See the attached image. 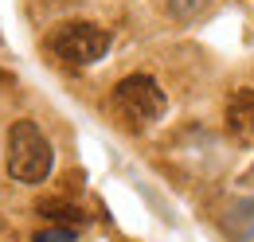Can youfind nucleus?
Listing matches in <instances>:
<instances>
[{
	"mask_svg": "<svg viewBox=\"0 0 254 242\" xmlns=\"http://www.w3.org/2000/svg\"><path fill=\"white\" fill-rule=\"evenodd\" d=\"M47 47L66 66H94L110 51V31L90 24V20H70V24H59V28L51 31Z\"/></svg>",
	"mask_w": 254,
	"mask_h": 242,
	"instance_id": "obj_2",
	"label": "nucleus"
},
{
	"mask_svg": "<svg viewBox=\"0 0 254 242\" xmlns=\"http://www.w3.org/2000/svg\"><path fill=\"white\" fill-rule=\"evenodd\" d=\"M164 106H168V98L153 74H126L114 86V110L133 125H153L164 114Z\"/></svg>",
	"mask_w": 254,
	"mask_h": 242,
	"instance_id": "obj_3",
	"label": "nucleus"
},
{
	"mask_svg": "<svg viewBox=\"0 0 254 242\" xmlns=\"http://www.w3.org/2000/svg\"><path fill=\"white\" fill-rule=\"evenodd\" d=\"M227 231L235 235V242H251V239H254V199H243V203L231 211Z\"/></svg>",
	"mask_w": 254,
	"mask_h": 242,
	"instance_id": "obj_6",
	"label": "nucleus"
},
{
	"mask_svg": "<svg viewBox=\"0 0 254 242\" xmlns=\"http://www.w3.org/2000/svg\"><path fill=\"white\" fill-rule=\"evenodd\" d=\"M223 121H227V133H231L235 141H243V145H254V86H247V90H235V94H231Z\"/></svg>",
	"mask_w": 254,
	"mask_h": 242,
	"instance_id": "obj_4",
	"label": "nucleus"
},
{
	"mask_svg": "<svg viewBox=\"0 0 254 242\" xmlns=\"http://www.w3.org/2000/svg\"><path fill=\"white\" fill-rule=\"evenodd\" d=\"M211 0H160V8H164V16H172V20H180V24H188L195 20L203 8H207Z\"/></svg>",
	"mask_w": 254,
	"mask_h": 242,
	"instance_id": "obj_7",
	"label": "nucleus"
},
{
	"mask_svg": "<svg viewBox=\"0 0 254 242\" xmlns=\"http://www.w3.org/2000/svg\"><path fill=\"white\" fill-rule=\"evenodd\" d=\"M4 164H8V176L16 183H43L55 168V149H51V141L43 137V129L35 121L20 118L8 129Z\"/></svg>",
	"mask_w": 254,
	"mask_h": 242,
	"instance_id": "obj_1",
	"label": "nucleus"
},
{
	"mask_svg": "<svg viewBox=\"0 0 254 242\" xmlns=\"http://www.w3.org/2000/svg\"><path fill=\"white\" fill-rule=\"evenodd\" d=\"M35 211L43 215L47 223H55V227H82V211L74 203H66V199H39Z\"/></svg>",
	"mask_w": 254,
	"mask_h": 242,
	"instance_id": "obj_5",
	"label": "nucleus"
},
{
	"mask_svg": "<svg viewBox=\"0 0 254 242\" xmlns=\"http://www.w3.org/2000/svg\"><path fill=\"white\" fill-rule=\"evenodd\" d=\"M32 242H74V227H47Z\"/></svg>",
	"mask_w": 254,
	"mask_h": 242,
	"instance_id": "obj_8",
	"label": "nucleus"
}]
</instances>
